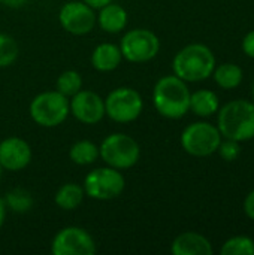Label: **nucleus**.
<instances>
[{"mask_svg":"<svg viewBox=\"0 0 254 255\" xmlns=\"http://www.w3.org/2000/svg\"><path fill=\"white\" fill-rule=\"evenodd\" d=\"M190 94L186 81L175 75H166L153 88V105L162 117L180 120L190 111Z\"/></svg>","mask_w":254,"mask_h":255,"instance_id":"obj_1","label":"nucleus"},{"mask_svg":"<svg viewBox=\"0 0 254 255\" xmlns=\"http://www.w3.org/2000/svg\"><path fill=\"white\" fill-rule=\"evenodd\" d=\"M216 69V57L210 46L204 43H189L181 48L174 60V75L186 82H201L208 79Z\"/></svg>","mask_w":254,"mask_h":255,"instance_id":"obj_2","label":"nucleus"},{"mask_svg":"<svg viewBox=\"0 0 254 255\" xmlns=\"http://www.w3.org/2000/svg\"><path fill=\"white\" fill-rule=\"evenodd\" d=\"M217 128L225 139L237 142L252 140L254 137V102L244 99L232 100L219 108Z\"/></svg>","mask_w":254,"mask_h":255,"instance_id":"obj_3","label":"nucleus"},{"mask_svg":"<svg viewBox=\"0 0 254 255\" xmlns=\"http://www.w3.org/2000/svg\"><path fill=\"white\" fill-rule=\"evenodd\" d=\"M30 118L40 127L54 128L61 126L69 114V97L57 90L43 91L33 97L28 106Z\"/></svg>","mask_w":254,"mask_h":255,"instance_id":"obj_4","label":"nucleus"},{"mask_svg":"<svg viewBox=\"0 0 254 255\" xmlns=\"http://www.w3.org/2000/svg\"><path fill=\"white\" fill-rule=\"evenodd\" d=\"M99 158H102V161L109 167L126 170L139 161L141 146L126 133H112L99 145Z\"/></svg>","mask_w":254,"mask_h":255,"instance_id":"obj_5","label":"nucleus"},{"mask_svg":"<svg viewBox=\"0 0 254 255\" xmlns=\"http://www.w3.org/2000/svg\"><path fill=\"white\" fill-rule=\"evenodd\" d=\"M126 187V179L121 173V170L103 166L96 167L90 170L85 178L82 188L85 191V196L93 200H112L123 194Z\"/></svg>","mask_w":254,"mask_h":255,"instance_id":"obj_6","label":"nucleus"},{"mask_svg":"<svg viewBox=\"0 0 254 255\" xmlns=\"http://www.w3.org/2000/svg\"><path fill=\"white\" fill-rule=\"evenodd\" d=\"M118 46L123 60L133 64H141L157 57L160 51V39L154 31L138 27L126 31Z\"/></svg>","mask_w":254,"mask_h":255,"instance_id":"obj_7","label":"nucleus"},{"mask_svg":"<svg viewBox=\"0 0 254 255\" xmlns=\"http://www.w3.org/2000/svg\"><path fill=\"white\" fill-rule=\"evenodd\" d=\"M105 100V115L118 124H129L139 118L144 111L142 96L130 87L114 88Z\"/></svg>","mask_w":254,"mask_h":255,"instance_id":"obj_8","label":"nucleus"},{"mask_svg":"<svg viewBox=\"0 0 254 255\" xmlns=\"http://www.w3.org/2000/svg\"><path fill=\"white\" fill-rule=\"evenodd\" d=\"M223 136L217 126L207 121H198L189 124L180 137L183 149L193 157H208L217 152Z\"/></svg>","mask_w":254,"mask_h":255,"instance_id":"obj_9","label":"nucleus"},{"mask_svg":"<svg viewBox=\"0 0 254 255\" xmlns=\"http://www.w3.org/2000/svg\"><path fill=\"white\" fill-rule=\"evenodd\" d=\"M97 251L94 238L82 227L69 226L55 233L51 242L54 255H93Z\"/></svg>","mask_w":254,"mask_h":255,"instance_id":"obj_10","label":"nucleus"},{"mask_svg":"<svg viewBox=\"0 0 254 255\" xmlns=\"http://www.w3.org/2000/svg\"><path fill=\"white\" fill-rule=\"evenodd\" d=\"M58 21L64 31L73 36L88 34L97 24L96 10L82 0H72L61 6Z\"/></svg>","mask_w":254,"mask_h":255,"instance_id":"obj_11","label":"nucleus"},{"mask_svg":"<svg viewBox=\"0 0 254 255\" xmlns=\"http://www.w3.org/2000/svg\"><path fill=\"white\" fill-rule=\"evenodd\" d=\"M69 108L73 118L82 124L94 126L105 115V100L91 90H81L69 99Z\"/></svg>","mask_w":254,"mask_h":255,"instance_id":"obj_12","label":"nucleus"},{"mask_svg":"<svg viewBox=\"0 0 254 255\" xmlns=\"http://www.w3.org/2000/svg\"><path fill=\"white\" fill-rule=\"evenodd\" d=\"M31 157L33 152L28 142L18 136H9L0 142V164L3 170L19 172L30 164Z\"/></svg>","mask_w":254,"mask_h":255,"instance_id":"obj_13","label":"nucleus"},{"mask_svg":"<svg viewBox=\"0 0 254 255\" xmlns=\"http://www.w3.org/2000/svg\"><path fill=\"white\" fill-rule=\"evenodd\" d=\"M171 253L174 255H213L214 250L211 242L204 235L196 232H184L174 239Z\"/></svg>","mask_w":254,"mask_h":255,"instance_id":"obj_14","label":"nucleus"},{"mask_svg":"<svg viewBox=\"0 0 254 255\" xmlns=\"http://www.w3.org/2000/svg\"><path fill=\"white\" fill-rule=\"evenodd\" d=\"M97 10H99L97 24L105 33L117 34L126 28L129 22V15H127V10L121 4L111 1Z\"/></svg>","mask_w":254,"mask_h":255,"instance_id":"obj_15","label":"nucleus"},{"mask_svg":"<svg viewBox=\"0 0 254 255\" xmlns=\"http://www.w3.org/2000/svg\"><path fill=\"white\" fill-rule=\"evenodd\" d=\"M123 61V55L120 46L115 43L103 42L93 49L91 54V66L97 72H112Z\"/></svg>","mask_w":254,"mask_h":255,"instance_id":"obj_16","label":"nucleus"},{"mask_svg":"<svg viewBox=\"0 0 254 255\" xmlns=\"http://www.w3.org/2000/svg\"><path fill=\"white\" fill-rule=\"evenodd\" d=\"M220 108L219 97L211 90H198L190 94V111L202 118L214 115Z\"/></svg>","mask_w":254,"mask_h":255,"instance_id":"obj_17","label":"nucleus"},{"mask_svg":"<svg viewBox=\"0 0 254 255\" xmlns=\"http://www.w3.org/2000/svg\"><path fill=\"white\" fill-rule=\"evenodd\" d=\"M84 197H85V191L82 185L75 182H66L57 190L54 196V203L63 211H75L76 208L81 206Z\"/></svg>","mask_w":254,"mask_h":255,"instance_id":"obj_18","label":"nucleus"},{"mask_svg":"<svg viewBox=\"0 0 254 255\" xmlns=\"http://www.w3.org/2000/svg\"><path fill=\"white\" fill-rule=\"evenodd\" d=\"M216 84L223 90H234L241 85L244 79V72L238 64L234 63H223L220 66H216L213 75Z\"/></svg>","mask_w":254,"mask_h":255,"instance_id":"obj_19","label":"nucleus"},{"mask_svg":"<svg viewBox=\"0 0 254 255\" xmlns=\"http://www.w3.org/2000/svg\"><path fill=\"white\" fill-rule=\"evenodd\" d=\"M69 158L78 166H90L99 158V146L91 140H78L69 149Z\"/></svg>","mask_w":254,"mask_h":255,"instance_id":"obj_20","label":"nucleus"},{"mask_svg":"<svg viewBox=\"0 0 254 255\" xmlns=\"http://www.w3.org/2000/svg\"><path fill=\"white\" fill-rule=\"evenodd\" d=\"M3 200H4L6 209H10L12 212H16V214L28 212L34 203L33 196L24 188H13L7 191Z\"/></svg>","mask_w":254,"mask_h":255,"instance_id":"obj_21","label":"nucleus"},{"mask_svg":"<svg viewBox=\"0 0 254 255\" xmlns=\"http://www.w3.org/2000/svg\"><path fill=\"white\" fill-rule=\"evenodd\" d=\"M82 84L84 82H82V76H81L79 72H76V70H64L57 78L55 90L70 99L72 96H75L78 91L82 90Z\"/></svg>","mask_w":254,"mask_h":255,"instance_id":"obj_22","label":"nucleus"},{"mask_svg":"<svg viewBox=\"0 0 254 255\" xmlns=\"http://www.w3.org/2000/svg\"><path fill=\"white\" fill-rule=\"evenodd\" d=\"M222 255H254V241L249 236H234L228 239L222 250Z\"/></svg>","mask_w":254,"mask_h":255,"instance_id":"obj_23","label":"nucleus"},{"mask_svg":"<svg viewBox=\"0 0 254 255\" xmlns=\"http://www.w3.org/2000/svg\"><path fill=\"white\" fill-rule=\"evenodd\" d=\"M18 54L19 46L16 40L6 33H0V69L12 66L16 61Z\"/></svg>","mask_w":254,"mask_h":255,"instance_id":"obj_24","label":"nucleus"},{"mask_svg":"<svg viewBox=\"0 0 254 255\" xmlns=\"http://www.w3.org/2000/svg\"><path fill=\"white\" fill-rule=\"evenodd\" d=\"M217 152L220 154V157L225 160V161H235L240 154H241V146H240V142L237 140H232V139H222L220 145H219V149Z\"/></svg>","mask_w":254,"mask_h":255,"instance_id":"obj_25","label":"nucleus"},{"mask_svg":"<svg viewBox=\"0 0 254 255\" xmlns=\"http://www.w3.org/2000/svg\"><path fill=\"white\" fill-rule=\"evenodd\" d=\"M243 52L250 57V58H254V30L249 31L244 39H243Z\"/></svg>","mask_w":254,"mask_h":255,"instance_id":"obj_26","label":"nucleus"},{"mask_svg":"<svg viewBox=\"0 0 254 255\" xmlns=\"http://www.w3.org/2000/svg\"><path fill=\"white\" fill-rule=\"evenodd\" d=\"M244 212L252 221H254V190L250 191L244 199Z\"/></svg>","mask_w":254,"mask_h":255,"instance_id":"obj_27","label":"nucleus"},{"mask_svg":"<svg viewBox=\"0 0 254 255\" xmlns=\"http://www.w3.org/2000/svg\"><path fill=\"white\" fill-rule=\"evenodd\" d=\"M28 3V0H0V4L10 7V9H19L22 6H25Z\"/></svg>","mask_w":254,"mask_h":255,"instance_id":"obj_28","label":"nucleus"},{"mask_svg":"<svg viewBox=\"0 0 254 255\" xmlns=\"http://www.w3.org/2000/svg\"><path fill=\"white\" fill-rule=\"evenodd\" d=\"M84 3H87L88 6H91L94 10H97V9H100V7H103L105 4H108V3H111V1H114V0H82Z\"/></svg>","mask_w":254,"mask_h":255,"instance_id":"obj_29","label":"nucleus"},{"mask_svg":"<svg viewBox=\"0 0 254 255\" xmlns=\"http://www.w3.org/2000/svg\"><path fill=\"white\" fill-rule=\"evenodd\" d=\"M6 205H4V200L0 197V229H1V226H3V223H4V218H6Z\"/></svg>","mask_w":254,"mask_h":255,"instance_id":"obj_30","label":"nucleus"},{"mask_svg":"<svg viewBox=\"0 0 254 255\" xmlns=\"http://www.w3.org/2000/svg\"><path fill=\"white\" fill-rule=\"evenodd\" d=\"M1 175H3V167H1V164H0V179H1Z\"/></svg>","mask_w":254,"mask_h":255,"instance_id":"obj_31","label":"nucleus"},{"mask_svg":"<svg viewBox=\"0 0 254 255\" xmlns=\"http://www.w3.org/2000/svg\"><path fill=\"white\" fill-rule=\"evenodd\" d=\"M253 100H254V82H253Z\"/></svg>","mask_w":254,"mask_h":255,"instance_id":"obj_32","label":"nucleus"}]
</instances>
